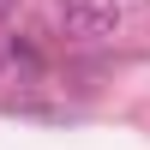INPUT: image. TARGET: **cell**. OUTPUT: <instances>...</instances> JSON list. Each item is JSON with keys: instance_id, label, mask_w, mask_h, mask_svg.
Masks as SVG:
<instances>
[{"instance_id": "cell-1", "label": "cell", "mask_w": 150, "mask_h": 150, "mask_svg": "<svg viewBox=\"0 0 150 150\" xmlns=\"http://www.w3.org/2000/svg\"><path fill=\"white\" fill-rule=\"evenodd\" d=\"M54 18L72 42H102L120 30V6L114 0H54Z\"/></svg>"}, {"instance_id": "cell-2", "label": "cell", "mask_w": 150, "mask_h": 150, "mask_svg": "<svg viewBox=\"0 0 150 150\" xmlns=\"http://www.w3.org/2000/svg\"><path fill=\"white\" fill-rule=\"evenodd\" d=\"M6 6H12V0H0V12H6Z\"/></svg>"}]
</instances>
